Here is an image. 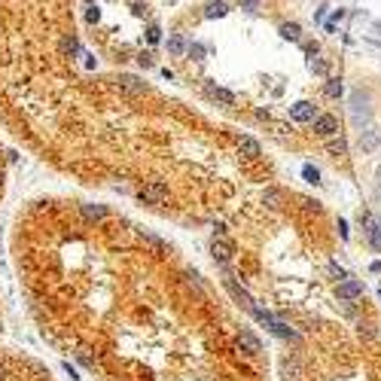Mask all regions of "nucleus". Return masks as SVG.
I'll list each match as a JSON object with an SVG mask.
<instances>
[{"label": "nucleus", "mask_w": 381, "mask_h": 381, "mask_svg": "<svg viewBox=\"0 0 381 381\" xmlns=\"http://www.w3.org/2000/svg\"><path fill=\"white\" fill-rule=\"evenodd\" d=\"M250 314L256 317L259 323H265V327H269V329H272L278 339H284V342H299V332H296V329H290V327H287V323H284L281 317H274L272 311H265V308H259V305H256V308L250 311Z\"/></svg>", "instance_id": "1"}, {"label": "nucleus", "mask_w": 381, "mask_h": 381, "mask_svg": "<svg viewBox=\"0 0 381 381\" xmlns=\"http://www.w3.org/2000/svg\"><path fill=\"white\" fill-rule=\"evenodd\" d=\"M137 199H141L144 204H162L168 199V189H165V183L149 180V183H144V186L137 189Z\"/></svg>", "instance_id": "2"}, {"label": "nucleus", "mask_w": 381, "mask_h": 381, "mask_svg": "<svg viewBox=\"0 0 381 381\" xmlns=\"http://www.w3.org/2000/svg\"><path fill=\"white\" fill-rule=\"evenodd\" d=\"M363 293H366V287H363V281H357V278H345L336 287V296L342 299V302H357V299H363Z\"/></svg>", "instance_id": "3"}, {"label": "nucleus", "mask_w": 381, "mask_h": 381, "mask_svg": "<svg viewBox=\"0 0 381 381\" xmlns=\"http://www.w3.org/2000/svg\"><path fill=\"white\" fill-rule=\"evenodd\" d=\"M360 223L366 229V238H369V244H372V250L381 253V226H378V220L369 211H360Z\"/></svg>", "instance_id": "4"}, {"label": "nucleus", "mask_w": 381, "mask_h": 381, "mask_svg": "<svg viewBox=\"0 0 381 381\" xmlns=\"http://www.w3.org/2000/svg\"><path fill=\"white\" fill-rule=\"evenodd\" d=\"M351 113H354V122L357 125H363L369 122V95H363V91H354V98H351Z\"/></svg>", "instance_id": "5"}, {"label": "nucleus", "mask_w": 381, "mask_h": 381, "mask_svg": "<svg viewBox=\"0 0 381 381\" xmlns=\"http://www.w3.org/2000/svg\"><path fill=\"white\" fill-rule=\"evenodd\" d=\"M314 134H320V137H336V134H339V119L332 116V113H320V116L314 119Z\"/></svg>", "instance_id": "6"}, {"label": "nucleus", "mask_w": 381, "mask_h": 381, "mask_svg": "<svg viewBox=\"0 0 381 381\" xmlns=\"http://www.w3.org/2000/svg\"><path fill=\"white\" fill-rule=\"evenodd\" d=\"M290 119L293 122H314L317 119V107L311 101H299L290 107Z\"/></svg>", "instance_id": "7"}, {"label": "nucleus", "mask_w": 381, "mask_h": 381, "mask_svg": "<svg viewBox=\"0 0 381 381\" xmlns=\"http://www.w3.org/2000/svg\"><path fill=\"white\" fill-rule=\"evenodd\" d=\"M116 86L122 91H128V95H144V91H146V83H141V79L131 76V73H119L116 76Z\"/></svg>", "instance_id": "8"}, {"label": "nucleus", "mask_w": 381, "mask_h": 381, "mask_svg": "<svg viewBox=\"0 0 381 381\" xmlns=\"http://www.w3.org/2000/svg\"><path fill=\"white\" fill-rule=\"evenodd\" d=\"M238 149H241V156H244V159H259L262 156V146L253 141L250 134H238Z\"/></svg>", "instance_id": "9"}, {"label": "nucleus", "mask_w": 381, "mask_h": 381, "mask_svg": "<svg viewBox=\"0 0 381 381\" xmlns=\"http://www.w3.org/2000/svg\"><path fill=\"white\" fill-rule=\"evenodd\" d=\"M204 95L214 98V101H220V104H226V107H235V95H232L229 89H220V86L207 83V86H204Z\"/></svg>", "instance_id": "10"}, {"label": "nucleus", "mask_w": 381, "mask_h": 381, "mask_svg": "<svg viewBox=\"0 0 381 381\" xmlns=\"http://www.w3.org/2000/svg\"><path fill=\"white\" fill-rule=\"evenodd\" d=\"M238 348H244V354H259L262 351V342L253 336L250 329H241L238 332Z\"/></svg>", "instance_id": "11"}, {"label": "nucleus", "mask_w": 381, "mask_h": 381, "mask_svg": "<svg viewBox=\"0 0 381 381\" xmlns=\"http://www.w3.org/2000/svg\"><path fill=\"white\" fill-rule=\"evenodd\" d=\"M281 372H284L287 381H299V375H302V366H299L296 357H284V360H281Z\"/></svg>", "instance_id": "12"}, {"label": "nucleus", "mask_w": 381, "mask_h": 381, "mask_svg": "<svg viewBox=\"0 0 381 381\" xmlns=\"http://www.w3.org/2000/svg\"><path fill=\"white\" fill-rule=\"evenodd\" d=\"M226 290H229V293H232V296H235V299H238V302H241V305H244L247 311H253V308H256V302H253V299H250V296H247L244 290H241V287H238L235 281H226Z\"/></svg>", "instance_id": "13"}, {"label": "nucleus", "mask_w": 381, "mask_h": 381, "mask_svg": "<svg viewBox=\"0 0 381 381\" xmlns=\"http://www.w3.org/2000/svg\"><path fill=\"white\" fill-rule=\"evenodd\" d=\"M378 144H381V137H378V131H372V128H366V131L360 134V146H363V153H375V149H378Z\"/></svg>", "instance_id": "14"}, {"label": "nucleus", "mask_w": 381, "mask_h": 381, "mask_svg": "<svg viewBox=\"0 0 381 381\" xmlns=\"http://www.w3.org/2000/svg\"><path fill=\"white\" fill-rule=\"evenodd\" d=\"M278 31H281V37H284V40H290V43H299V40H302V28H299L296 21H284Z\"/></svg>", "instance_id": "15"}, {"label": "nucleus", "mask_w": 381, "mask_h": 381, "mask_svg": "<svg viewBox=\"0 0 381 381\" xmlns=\"http://www.w3.org/2000/svg\"><path fill=\"white\" fill-rule=\"evenodd\" d=\"M226 13H229L226 0H211V3L204 6V18H223Z\"/></svg>", "instance_id": "16"}, {"label": "nucleus", "mask_w": 381, "mask_h": 381, "mask_svg": "<svg viewBox=\"0 0 381 381\" xmlns=\"http://www.w3.org/2000/svg\"><path fill=\"white\" fill-rule=\"evenodd\" d=\"M211 253H214V259H220V262L232 259V247L223 244V241H217V238H214V244H211Z\"/></svg>", "instance_id": "17"}, {"label": "nucleus", "mask_w": 381, "mask_h": 381, "mask_svg": "<svg viewBox=\"0 0 381 381\" xmlns=\"http://www.w3.org/2000/svg\"><path fill=\"white\" fill-rule=\"evenodd\" d=\"M308 71L314 73V76H327V73H329V64L323 61L320 55H311V58H308Z\"/></svg>", "instance_id": "18"}, {"label": "nucleus", "mask_w": 381, "mask_h": 381, "mask_svg": "<svg viewBox=\"0 0 381 381\" xmlns=\"http://www.w3.org/2000/svg\"><path fill=\"white\" fill-rule=\"evenodd\" d=\"M262 201L269 207H281L284 204V189H265L262 192Z\"/></svg>", "instance_id": "19"}, {"label": "nucleus", "mask_w": 381, "mask_h": 381, "mask_svg": "<svg viewBox=\"0 0 381 381\" xmlns=\"http://www.w3.org/2000/svg\"><path fill=\"white\" fill-rule=\"evenodd\" d=\"M327 95H329V98H342V95H345L342 76H329V79H327Z\"/></svg>", "instance_id": "20"}, {"label": "nucleus", "mask_w": 381, "mask_h": 381, "mask_svg": "<svg viewBox=\"0 0 381 381\" xmlns=\"http://www.w3.org/2000/svg\"><path fill=\"white\" fill-rule=\"evenodd\" d=\"M83 214L89 220H104V217H107V207L104 204H83Z\"/></svg>", "instance_id": "21"}, {"label": "nucleus", "mask_w": 381, "mask_h": 381, "mask_svg": "<svg viewBox=\"0 0 381 381\" xmlns=\"http://www.w3.org/2000/svg\"><path fill=\"white\" fill-rule=\"evenodd\" d=\"M186 49H189V46H186V40H183L180 34H174V37L168 40V52H171V55H183Z\"/></svg>", "instance_id": "22"}, {"label": "nucleus", "mask_w": 381, "mask_h": 381, "mask_svg": "<svg viewBox=\"0 0 381 381\" xmlns=\"http://www.w3.org/2000/svg\"><path fill=\"white\" fill-rule=\"evenodd\" d=\"M302 177H305V183H320V171L314 168V165H302Z\"/></svg>", "instance_id": "23"}, {"label": "nucleus", "mask_w": 381, "mask_h": 381, "mask_svg": "<svg viewBox=\"0 0 381 381\" xmlns=\"http://www.w3.org/2000/svg\"><path fill=\"white\" fill-rule=\"evenodd\" d=\"M186 52H189V58H195V61H201L207 49H204V46H201V43H189V49H186Z\"/></svg>", "instance_id": "24"}, {"label": "nucleus", "mask_w": 381, "mask_h": 381, "mask_svg": "<svg viewBox=\"0 0 381 381\" xmlns=\"http://www.w3.org/2000/svg\"><path fill=\"white\" fill-rule=\"evenodd\" d=\"M146 40L153 43V46L162 40V31H159V25H149V28H146Z\"/></svg>", "instance_id": "25"}, {"label": "nucleus", "mask_w": 381, "mask_h": 381, "mask_svg": "<svg viewBox=\"0 0 381 381\" xmlns=\"http://www.w3.org/2000/svg\"><path fill=\"white\" fill-rule=\"evenodd\" d=\"M329 272H332V274H336V278H339V281H345V278H351V274H348V272H345V269H342V265H339V262H329Z\"/></svg>", "instance_id": "26"}, {"label": "nucleus", "mask_w": 381, "mask_h": 381, "mask_svg": "<svg viewBox=\"0 0 381 381\" xmlns=\"http://www.w3.org/2000/svg\"><path fill=\"white\" fill-rule=\"evenodd\" d=\"M98 18H101V9H98V6H89L86 21H89V25H98Z\"/></svg>", "instance_id": "27"}, {"label": "nucleus", "mask_w": 381, "mask_h": 381, "mask_svg": "<svg viewBox=\"0 0 381 381\" xmlns=\"http://www.w3.org/2000/svg\"><path fill=\"white\" fill-rule=\"evenodd\" d=\"M61 49H64V52H71V55H73V52H76V49H79V46H76V40H73V37H64V40H61Z\"/></svg>", "instance_id": "28"}, {"label": "nucleus", "mask_w": 381, "mask_h": 381, "mask_svg": "<svg viewBox=\"0 0 381 381\" xmlns=\"http://www.w3.org/2000/svg\"><path fill=\"white\" fill-rule=\"evenodd\" d=\"M345 149H348V146H345V141H342V137H339V141H329V153H336V156H342V153H345Z\"/></svg>", "instance_id": "29"}, {"label": "nucleus", "mask_w": 381, "mask_h": 381, "mask_svg": "<svg viewBox=\"0 0 381 381\" xmlns=\"http://www.w3.org/2000/svg\"><path fill=\"white\" fill-rule=\"evenodd\" d=\"M137 64H141V67H153V55H149V52H141V55H137Z\"/></svg>", "instance_id": "30"}, {"label": "nucleus", "mask_w": 381, "mask_h": 381, "mask_svg": "<svg viewBox=\"0 0 381 381\" xmlns=\"http://www.w3.org/2000/svg\"><path fill=\"white\" fill-rule=\"evenodd\" d=\"M302 49H305V55H308V58H311V55H317V52H320V46L308 40V43H302Z\"/></svg>", "instance_id": "31"}, {"label": "nucleus", "mask_w": 381, "mask_h": 381, "mask_svg": "<svg viewBox=\"0 0 381 381\" xmlns=\"http://www.w3.org/2000/svg\"><path fill=\"white\" fill-rule=\"evenodd\" d=\"M238 3H241V9H250V13H253V9H259L262 0H238Z\"/></svg>", "instance_id": "32"}, {"label": "nucleus", "mask_w": 381, "mask_h": 381, "mask_svg": "<svg viewBox=\"0 0 381 381\" xmlns=\"http://www.w3.org/2000/svg\"><path fill=\"white\" fill-rule=\"evenodd\" d=\"M360 332H363L366 339H375V327H372V323H360Z\"/></svg>", "instance_id": "33"}, {"label": "nucleus", "mask_w": 381, "mask_h": 381, "mask_svg": "<svg viewBox=\"0 0 381 381\" xmlns=\"http://www.w3.org/2000/svg\"><path fill=\"white\" fill-rule=\"evenodd\" d=\"M339 235H342V241H348V238H351V232H348V223H345L342 217H339Z\"/></svg>", "instance_id": "34"}, {"label": "nucleus", "mask_w": 381, "mask_h": 381, "mask_svg": "<svg viewBox=\"0 0 381 381\" xmlns=\"http://www.w3.org/2000/svg\"><path fill=\"white\" fill-rule=\"evenodd\" d=\"M323 28H327V34H339V21H323Z\"/></svg>", "instance_id": "35"}, {"label": "nucleus", "mask_w": 381, "mask_h": 381, "mask_svg": "<svg viewBox=\"0 0 381 381\" xmlns=\"http://www.w3.org/2000/svg\"><path fill=\"white\" fill-rule=\"evenodd\" d=\"M323 16H327V6H317L314 9V21H317V25H323Z\"/></svg>", "instance_id": "36"}, {"label": "nucleus", "mask_w": 381, "mask_h": 381, "mask_svg": "<svg viewBox=\"0 0 381 381\" xmlns=\"http://www.w3.org/2000/svg\"><path fill=\"white\" fill-rule=\"evenodd\" d=\"M369 272H375V274H381V259H372V262H369Z\"/></svg>", "instance_id": "37"}, {"label": "nucleus", "mask_w": 381, "mask_h": 381, "mask_svg": "<svg viewBox=\"0 0 381 381\" xmlns=\"http://www.w3.org/2000/svg\"><path fill=\"white\" fill-rule=\"evenodd\" d=\"M64 372H67V375H71V378H79V375H76V369H73L71 363H64Z\"/></svg>", "instance_id": "38"}, {"label": "nucleus", "mask_w": 381, "mask_h": 381, "mask_svg": "<svg viewBox=\"0 0 381 381\" xmlns=\"http://www.w3.org/2000/svg\"><path fill=\"white\" fill-rule=\"evenodd\" d=\"M0 381H6V366L0 363Z\"/></svg>", "instance_id": "39"}, {"label": "nucleus", "mask_w": 381, "mask_h": 381, "mask_svg": "<svg viewBox=\"0 0 381 381\" xmlns=\"http://www.w3.org/2000/svg\"><path fill=\"white\" fill-rule=\"evenodd\" d=\"M86 3H95V0H86Z\"/></svg>", "instance_id": "40"}, {"label": "nucleus", "mask_w": 381, "mask_h": 381, "mask_svg": "<svg viewBox=\"0 0 381 381\" xmlns=\"http://www.w3.org/2000/svg\"><path fill=\"white\" fill-rule=\"evenodd\" d=\"M378 296H381V290H378Z\"/></svg>", "instance_id": "41"}]
</instances>
